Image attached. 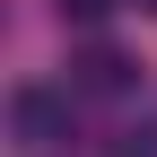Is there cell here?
Returning a JSON list of instances; mask_svg holds the SVG:
<instances>
[{"label": "cell", "mask_w": 157, "mask_h": 157, "mask_svg": "<svg viewBox=\"0 0 157 157\" xmlns=\"http://www.w3.org/2000/svg\"><path fill=\"white\" fill-rule=\"evenodd\" d=\"M113 157H157V122H148V131H131V140L113 148Z\"/></svg>", "instance_id": "cell-4"}, {"label": "cell", "mask_w": 157, "mask_h": 157, "mask_svg": "<svg viewBox=\"0 0 157 157\" xmlns=\"http://www.w3.org/2000/svg\"><path fill=\"white\" fill-rule=\"evenodd\" d=\"M140 9H148V17H157V0H140Z\"/></svg>", "instance_id": "cell-5"}, {"label": "cell", "mask_w": 157, "mask_h": 157, "mask_svg": "<svg viewBox=\"0 0 157 157\" xmlns=\"http://www.w3.org/2000/svg\"><path fill=\"white\" fill-rule=\"evenodd\" d=\"M131 87H140V61L113 52V44H87L70 61V96H131Z\"/></svg>", "instance_id": "cell-2"}, {"label": "cell", "mask_w": 157, "mask_h": 157, "mask_svg": "<svg viewBox=\"0 0 157 157\" xmlns=\"http://www.w3.org/2000/svg\"><path fill=\"white\" fill-rule=\"evenodd\" d=\"M9 131H17V148H35V157L70 148V87H17L9 96Z\"/></svg>", "instance_id": "cell-1"}, {"label": "cell", "mask_w": 157, "mask_h": 157, "mask_svg": "<svg viewBox=\"0 0 157 157\" xmlns=\"http://www.w3.org/2000/svg\"><path fill=\"white\" fill-rule=\"evenodd\" d=\"M122 0H61V17H78V26H96V17H113Z\"/></svg>", "instance_id": "cell-3"}]
</instances>
